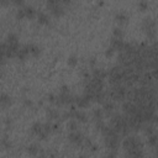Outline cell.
<instances>
[{"label":"cell","mask_w":158,"mask_h":158,"mask_svg":"<svg viewBox=\"0 0 158 158\" xmlns=\"http://www.w3.org/2000/svg\"><path fill=\"white\" fill-rule=\"evenodd\" d=\"M126 94H127V90H126V88L122 87V85H114L113 90H111V93H110L111 98L115 99V100L125 99V98H126Z\"/></svg>","instance_id":"6da1fadb"},{"label":"cell","mask_w":158,"mask_h":158,"mask_svg":"<svg viewBox=\"0 0 158 158\" xmlns=\"http://www.w3.org/2000/svg\"><path fill=\"white\" fill-rule=\"evenodd\" d=\"M68 138H69V141L76 143V145H82L83 141H84V137H83V135L79 131H72L69 133Z\"/></svg>","instance_id":"7a4b0ae2"},{"label":"cell","mask_w":158,"mask_h":158,"mask_svg":"<svg viewBox=\"0 0 158 158\" xmlns=\"http://www.w3.org/2000/svg\"><path fill=\"white\" fill-rule=\"evenodd\" d=\"M49 10H51V12H52L54 16H61V15H63V12H64V8L61 4V1H57L52 8H49Z\"/></svg>","instance_id":"3957f363"},{"label":"cell","mask_w":158,"mask_h":158,"mask_svg":"<svg viewBox=\"0 0 158 158\" xmlns=\"http://www.w3.org/2000/svg\"><path fill=\"white\" fill-rule=\"evenodd\" d=\"M127 158H143V150L142 148H133V150L126 151Z\"/></svg>","instance_id":"277c9868"},{"label":"cell","mask_w":158,"mask_h":158,"mask_svg":"<svg viewBox=\"0 0 158 158\" xmlns=\"http://www.w3.org/2000/svg\"><path fill=\"white\" fill-rule=\"evenodd\" d=\"M91 99L88 95H82V96H78V98H76V103H77V105L79 106V108H85V106H88V104H89V101H90Z\"/></svg>","instance_id":"5b68a950"},{"label":"cell","mask_w":158,"mask_h":158,"mask_svg":"<svg viewBox=\"0 0 158 158\" xmlns=\"http://www.w3.org/2000/svg\"><path fill=\"white\" fill-rule=\"evenodd\" d=\"M72 114H73V117L77 119L78 121H80V122H85L87 119H88L85 113H83L80 110H74V111H72Z\"/></svg>","instance_id":"8992f818"},{"label":"cell","mask_w":158,"mask_h":158,"mask_svg":"<svg viewBox=\"0 0 158 158\" xmlns=\"http://www.w3.org/2000/svg\"><path fill=\"white\" fill-rule=\"evenodd\" d=\"M27 54H29V47L26 46H20V48H19L17 53H16V57L20 58V59H25L27 57Z\"/></svg>","instance_id":"52a82bcc"},{"label":"cell","mask_w":158,"mask_h":158,"mask_svg":"<svg viewBox=\"0 0 158 158\" xmlns=\"http://www.w3.org/2000/svg\"><path fill=\"white\" fill-rule=\"evenodd\" d=\"M22 9H24L25 12V17H34L36 15V9L32 5H25L22 6Z\"/></svg>","instance_id":"ba28073f"},{"label":"cell","mask_w":158,"mask_h":158,"mask_svg":"<svg viewBox=\"0 0 158 158\" xmlns=\"http://www.w3.org/2000/svg\"><path fill=\"white\" fill-rule=\"evenodd\" d=\"M37 17H38L40 24H49V16L45 11H40L37 14Z\"/></svg>","instance_id":"9c48e42d"},{"label":"cell","mask_w":158,"mask_h":158,"mask_svg":"<svg viewBox=\"0 0 158 158\" xmlns=\"http://www.w3.org/2000/svg\"><path fill=\"white\" fill-rule=\"evenodd\" d=\"M27 47H29V53L32 54L34 57H37V56L41 53V48L38 47V46H36V45H27Z\"/></svg>","instance_id":"30bf717a"},{"label":"cell","mask_w":158,"mask_h":158,"mask_svg":"<svg viewBox=\"0 0 158 158\" xmlns=\"http://www.w3.org/2000/svg\"><path fill=\"white\" fill-rule=\"evenodd\" d=\"M11 103V98L10 95H8L5 94V93H3V94H0V104L4 105V106H6Z\"/></svg>","instance_id":"8fae6325"},{"label":"cell","mask_w":158,"mask_h":158,"mask_svg":"<svg viewBox=\"0 0 158 158\" xmlns=\"http://www.w3.org/2000/svg\"><path fill=\"white\" fill-rule=\"evenodd\" d=\"M42 128H43V124H41V122H35L34 125L31 126V131L36 133V135H38L41 131H42Z\"/></svg>","instance_id":"7c38bea8"},{"label":"cell","mask_w":158,"mask_h":158,"mask_svg":"<svg viewBox=\"0 0 158 158\" xmlns=\"http://www.w3.org/2000/svg\"><path fill=\"white\" fill-rule=\"evenodd\" d=\"M6 43L8 45H16L19 43V38L15 34H9L8 36V40H6Z\"/></svg>","instance_id":"4fadbf2b"},{"label":"cell","mask_w":158,"mask_h":158,"mask_svg":"<svg viewBox=\"0 0 158 158\" xmlns=\"http://www.w3.org/2000/svg\"><path fill=\"white\" fill-rule=\"evenodd\" d=\"M116 20L120 21V22H125L127 20V15H126V12H124V11H119V12H116Z\"/></svg>","instance_id":"5bb4252c"},{"label":"cell","mask_w":158,"mask_h":158,"mask_svg":"<svg viewBox=\"0 0 158 158\" xmlns=\"http://www.w3.org/2000/svg\"><path fill=\"white\" fill-rule=\"evenodd\" d=\"M27 151H29L30 155H32V156H36L37 153H38L40 148H38V146H37V145H30L29 147H27Z\"/></svg>","instance_id":"9a60e30c"},{"label":"cell","mask_w":158,"mask_h":158,"mask_svg":"<svg viewBox=\"0 0 158 158\" xmlns=\"http://www.w3.org/2000/svg\"><path fill=\"white\" fill-rule=\"evenodd\" d=\"M47 113H48V117H49V119H58V117H59L58 111L54 110V109H48Z\"/></svg>","instance_id":"2e32d148"},{"label":"cell","mask_w":158,"mask_h":158,"mask_svg":"<svg viewBox=\"0 0 158 158\" xmlns=\"http://www.w3.org/2000/svg\"><path fill=\"white\" fill-rule=\"evenodd\" d=\"M94 117H95L96 121H101V120H103V111H101V109L94 110Z\"/></svg>","instance_id":"e0dca14e"},{"label":"cell","mask_w":158,"mask_h":158,"mask_svg":"<svg viewBox=\"0 0 158 158\" xmlns=\"http://www.w3.org/2000/svg\"><path fill=\"white\" fill-rule=\"evenodd\" d=\"M114 37L115 38H122V30L119 29V27H115L114 29Z\"/></svg>","instance_id":"ac0fdd59"},{"label":"cell","mask_w":158,"mask_h":158,"mask_svg":"<svg viewBox=\"0 0 158 158\" xmlns=\"http://www.w3.org/2000/svg\"><path fill=\"white\" fill-rule=\"evenodd\" d=\"M77 63H78V58L76 57V56H71V57L68 58V64H69V66H76Z\"/></svg>","instance_id":"d6986e66"},{"label":"cell","mask_w":158,"mask_h":158,"mask_svg":"<svg viewBox=\"0 0 158 158\" xmlns=\"http://www.w3.org/2000/svg\"><path fill=\"white\" fill-rule=\"evenodd\" d=\"M104 109L106 111H111L114 109V104L111 101H104Z\"/></svg>","instance_id":"ffe728a7"},{"label":"cell","mask_w":158,"mask_h":158,"mask_svg":"<svg viewBox=\"0 0 158 158\" xmlns=\"http://www.w3.org/2000/svg\"><path fill=\"white\" fill-rule=\"evenodd\" d=\"M68 127H69V130H71V131H77V127H78L77 121H74V120H72V121H69Z\"/></svg>","instance_id":"44dd1931"},{"label":"cell","mask_w":158,"mask_h":158,"mask_svg":"<svg viewBox=\"0 0 158 158\" xmlns=\"http://www.w3.org/2000/svg\"><path fill=\"white\" fill-rule=\"evenodd\" d=\"M148 142H150L152 146H156V142H157V136H156L155 133L150 135V137H148Z\"/></svg>","instance_id":"7402d4cb"},{"label":"cell","mask_w":158,"mask_h":158,"mask_svg":"<svg viewBox=\"0 0 158 158\" xmlns=\"http://www.w3.org/2000/svg\"><path fill=\"white\" fill-rule=\"evenodd\" d=\"M16 17H17V19H24V17H25V12H24V9H22V8H19V9H17Z\"/></svg>","instance_id":"603a6c76"},{"label":"cell","mask_w":158,"mask_h":158,"mask_svg":"<svg viewBox=\"0 0 158 158\" xmlns=\"http://www.w3.org/2000/svg\"><path fill=\"white\" fill-rule=\"evenodd\" d=\"M138 6H140L142 10H145V9H147V6H148V3L147 1H140L138 3Z\"/></svg>","instance_id":"cb8c5ba5"},{"label":"cell","mask_w":158,"mask_h":158,"mask_svg":"<svg viewBox=\"0 0 158 158\" xmlns=\"http://www.w3.org/2000/svg\"><path fill=\"white\" fill-rule=\"evenodd\" d=\"M113 52H114V49L111 48V47H109V48H108V51H106V56H110V54H113Z\"/></svg>","instance_id":"d4e9b609"},{"label":"cell","mask_w":158,"mask_h":158,"mask_svg":"<svg viewBox=\"0 0 158 158\" xmlns=\"http://www.w3.org/2000/svg\"><path fill=\"white\" fill-rule=\"evenodd\" d=\"M4 58H5V56L0 54V64H3V63H4Z\"/></svg>","instance_id":"484cf974"},{"label":"cell","mask_w":158,"mask_h":158,"mask_svg":"<svg viewBox=\"0 0 158 158\" xmlns=\"http://www.w3.org/2000/svg\"><path fill=\"white\" fill-rule=\"evenodd\" d=\"M78 158H85V157H84V156H79Z\"/></svg>","instance_id":"4316f807"},{"label":"cell","mask_w":158,"mask_h":158,"mask_svg":"<svg viewBox=\"0 0 158 158\" xmlns=\"http://www.w3.org/2000/svg\"><path fill=\"white\" fill-rule=\"evenodd\" d=\"M40 158H46V157L45 156H40Z\"/></svg>","instance_id":"83f0119b"},{"label":"cell","mask_w":158,"mask_h":158,"mask_svg":"<svg viewBox=\"0 0 158 158\" xmlns=\"http://www.w3.org/2000/svg\"><path fill=\"white\" fill-rule=\"evenodd\" d=\"M103 158H108V157H103Z\"/></svg>","instance_id":"f1b7e54d"}]
</instances>
